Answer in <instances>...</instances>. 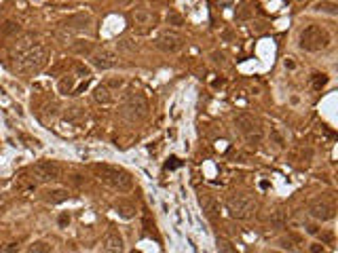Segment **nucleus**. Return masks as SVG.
<instances>
[{"instance_id": "obj_27", "label": "nucleus", "mask_w": 338, "mask_h": 253, "mask_svg": "<svg viewBox=\"0 0 338 253\" xmlns=\"http://www.w3.org/2000/svg\"><path fill=\"white\" fill-rule=\"evenodd\" d=\"M167 23L169 25H175V28H180L184 25V17L180 13H167Z\"/></svg>"}, {"instance_id": "obj_35", "label": "nucleus", "mask_w": 338, "mask_h": 253, "mask_svg": "<svg viewBox=\"0 0 338 253\" xmlns=\"http://www.w3.org/2000/svg\"><path fill=\"white\" fill-rule=\"evenodd\" d=\"M309 251H311V253H324V245H319V243H311Z\"/></svg>"}, {"instance_id": "obj_11", "label": "nucleus", "mask_w": 338, "mask_h": 253, "mask_svg": "<svg viewBox=\"0 0 338 253\" xmlns=\"http://www.w3.org/2000/svg\"><path fill=\"white\" fill-rule=\"evenodd\" d=\"M117 59H119L117 53L110 51V49H102V51L91 53V66L97 68V70H102V72L117 66Z\"/></svg>"}, {"instance_id": "obj_19", "label": "nucleus", "mask_w": 338, "mask_h": 253, "mask_svg": "<svg viewBox=\"0 0 338 253\" xmlns=\"http://www.w3.org/2000/svg\"><path fill=\"white\" fill-rule=\"evenodd\" d=\"M313 8L317 13H326V15H332V17L338 15V4L332 2V0H322V2H317Z\"/></svg>"}, {"instance_id": "obj_5", "label": "nucleus", "mask_w": 338, "mask_h": 253, "mask_svg": "<svg viewBox=\"0 0 338 253\" xmlns=\"http://www.w3.org/2000/svg\"><path fill=\"white\" fill-rule=\"evenodd\" d=\"M226 209L230 213V218L245 220V218H250L252 211L256 209V201H254V196L250 192L239 190V192H233L226 198Z\"/></svg>"}, {"instance_id": "obj_8", "label": "nucleus", "mask_w": 338, "mask_h": 253, "mask_svg": "<svg viewBox=\"0 0 338 253\" xmlns=\"http://www.w3.org/2000/svg\"><path fill=\"white\" fill-rule=\"evenodd\" d=\"M157 49L159 51H163V53H177V51H182V47H184V36L180 34V32H175V30H167V32H163L161 36L157 38Z\"/></svg>"}, {"instance_id": "obj_20", "label": "nucleus", "mask_w": 338, "mask_h": 253, "mask_svg": "<svg viewBox=\"0 0 338 253\" xmlns=\"http://www.w3.org/2000/svg\"><path fill=\"white\" fill-rule=\"evenodd\" d=\"M74 85H76V78H74V76H70V74H66L64 78H59V83H57V91H59V93H64V95H68V93H72V91H74Z\"/></svg>"}, {"instance_id": "obj_30", "label": "nucleus", "mask_w": 338, "mask_h": 253, "mask_svg": "<svg viewBox=\"0 0 338 253\" xmlns=\"http://www.w3.org/2000/svg\"><path fill=\"white\" fill-rule=\"evenodd\" d=\"M57 224H59V228H68L70 226V213H59V218H57Z\"/></svg>"}, {"instance_id": "obj_17", "label": "nucleus", "mask_w": 338, "mask_h": 253, "mask_svg": "<svg viewBox=\"0 0 338 253\" xmlns=\"http://www.w3.org/2000/svg\"><path fill=\"white\" fill-rule=\"evenodd\" d=\"M93 99H95V102L97 104H112V91H110V89L108 87H106V85H97L95 89H93Z\"/></svg>"}, {"instance_id": "obj_29", "label": "nucleus", "mask_w": 338, "mask_h": 253, "mask_svg": "<svg viewBox=\"0 0 338 253\" xmlns=\"http://www.w3.org/2000/svg\"><path fill=\"white\" fill-rule=\"evenodd\" d=\"M0 253H19V243H4L0 245Z\"/></svg>"}, {"instance_id": "obj_6", "label": "nucleus", "mask_w": 338, "mask_h": 253, "mask_svg": "<svg viewBox=\"0 0 338 253\" xmlns=\"http://www.w3.org/2000/svg\"><path fill=\"white\" fill-rule=\"evenodd\" d=\"M61 165L57 160H38L36 165H32L30 167V179H32V184L36 186V184H47V182H55V179L61 177Z\"/></svg>"}, {"instance_id": "obj_34", "label": "nucleus", "mask_w": 338, "mask_h": 253, "mask_svg": "<svg viewBox=\"0 0 338 253\" xmlns=\"http://www.w3.org/2000/svg\"><path fill=\"white\" fill-rule=\"evenodd\" d=\"M119 49H123V51H133V44H131V40H119Z\"/></svg>"}, {"instance_id": "obj_24", "label": "nucleus", "mask_w": 338, "mask_h": 253, "mask_svg": "<svg viewBox=\"0 0 338 253\" xmlns=\"http://www.w3.org/2000/svg\"><path fill=\"white\" fill-rule=\"evenodd\" d=\"M19 32H21V25L15 23V21H6L2 28H0V34L2 36H17Z\"/></svg>"}, {"instance_id": "obj_14", "label": "nucleus", "mask_w": 338, "mask_h": 253, "mask_svg": "<svg viewBox=\"0 0 338 253\" xmlns=\"http://www.w3.org/2000/svg\"><path fill=\"white\" fill-rule=\"evenodd\" d=\"M199 203H201V207H203V211H205L211 220H218V218H220V203H218L213 196L201 194V196H199Z\"/></svg>"}, {"instance_id": "obj_9", "label": "nucleus", "mask_w": 338, "mask_h": 253, "mask_svg": "<svg viewBox=\"0 0 338 253\" xmlns=\"http://www.w3.org/2000/svg\"><path fill=\"white\" fill-rule=\"evenodd\" d=\"M102 251L104 253H125V241L117 228H108L102 237Z\"/></svg>"}, {"instance_id": "obj_25", "label": "nucleus", "mask_w": 338, "mask_h": 253, "mask_svg": "<svg viewBox=\"0 0 338 253\" xmlns=\"http://www.w3.org/2000/svg\"><path fill=\"white\" fill-rule=\"evenodd\" d=\"M271 226H275V228H283V226H286V215H283V211L281 209H275L273 213H271Z\"/></svg>"}, {"instance_id": "obj_37", "label": "nucleus", "mask_w": 338, "mask_h": 253, "mask_svg": "<svg viewBox=\"0 0 338 253\" xmlns=\"http://www.w3.org/2000/svg\"><path fill=\"white\" fill-rule=\"evenodd\" d=\"M213 61H216V63H222V61H224V55H222V53H213Z\"/></svg>"}, {"instance_id": "obj_31", "label": "nucleus", "mask_w": 338, "mask_h": 253, "mask_svg": "<svg viewBox=\"0 0 338 253\" xmlns=\"http://www.w3.org/2000/svg\"><path fill=\"white\" fill-rule=\"evenodd\" d=\"M123 85H125V83H123V78H110L108 83H106V87H108L110 91H112V89H121Z\"/></svg>"}, {"instance_id": "obj_16", "label": "nucleus", "mask_w": 338, "mask_h": 253, "mask_svg": "<svg viewBox=\"0 0 338 253\" xmlns=\"http://www.w3.org/2000/svg\"><path fill=\"white\" fill-rule=\"evenodd\" d=\"M70 198V192L64 188H53L49 190V192H44V201H47L49 205H59V203H66Z\"/></svg>"}, {"instance_id": "obj_33", "label": "nucleus", "mask_w": 338, "mask_h": 253, "mask_svg": "<svg viewBox=\"0 0 338 253\" xmlns=\"http://www.w3.org/2000/svg\"><path fill=\"white\" fill-rule=\"evenodd\" d=\"M19 137H21L23 141H28L30 148H32V146H34V148H40V141H38V139H32V137H28V135H19Z\"/></svg>"}, {"instance_id": "obj_28", "label": "nucleus", "mask_w": 338, "mask_h": 253, "mask_svg": "<svg viewBox=\"0 0 338 253\" xmlns=\"http://www.w3.org/2000/svg\"><path fill=\"white\" fill-rule=\"evenodd\" d=\"M271 139L275 141V146H277V148H283V146H286V139H283V135H281L277 129H271Z\"/></svg>"}, {"instance_id": "obj_12", "label": "nucleus", "mask_w": 338, "mask_h": 253, "mask_svg": "<svg viewBox=\"0 0 338 253\" xmlns=\"http://www.w3.org/2000/svg\"><path fill=\"white\" fill-rule=\"evenodd\" d=\"M91 23H93V19L89 13H76L72 17H68V19L61 23V28L68 30V32H85V30L91 28Z\"/></svg>"}, {"instance_id": "obj_7", "label": "nucleus", "mask_w": 338, "mask_h": 253, "mask_svg": "<svg viewBox=\"0 0 338 253\" xmlns=\"http://www.w3.org/2000/svg\"><path fill=\"white\" fill-rule=\"evenodd\" d=\"M235 125H237V129L245 135V139L250 141L252 146H256V143L262 139V131H260V126H258V121L254 119V116L245 114V112L237 114V116H235Z\"/></svg>"}, {"instance_id": "obj_22", "label": "nucleus", "mask_w": 338, "mask_h": 253, "mask_svg": "<svg viewBox=\"0 0 338 253\" xmlns=\"http://www.w3.org/2000/svg\"><path fill=\"white\" fill-rule=\"evenodd\" d=\"M28 251L30 253H53V245L47 241H34Z\"/></svg>"}, {"instance_id": "obj_3", "label": "nucleus", "mask_w": 338, "mask_h": 253, "mask_svg": "<svg viewBox=\"0 0 338 253\" xmlns=\"http://www.w3.org/2000/svg\"><path fill=\"white\" fill-rule=\"evenodd\" d=\"M148 99L142 91H136V89H131V91L125 93L123 97V104H121V116L129 123H138V121H144L148 116Z\"/></svg>"}, {"instance_id": "obj_26", "label": "nucleus", "mask_w": 338, "mask_h": 253, "mask_svg": "<svg viewBox=\"0 0 338 253\" xmlns=\"http://www.w3.org/2000/svg\"><path fill=\"white\" fill-rule=\"evenodd\" d=\"M150 19H153V15H150L148 11H142V8H136V11H133V21H136V23L146 25Z\"/></svg>"}, {"instance_id": "obj_15", "label": "nucleus", "mask_w": 338, "mask_h": 253, "mask_svg": "<svg viewBox=\"0 0 338 253\" xmlns=\"http://www.w3.org/2000/svg\"><path fill=\"white\" fill-rule=\"evenodd\" d=\"M290 160L292 162H296V165H302V167H309L311 165V160H313V148H298L296 152H292L290 154Z\"/></svg>"}, {"instance_id": "obj_4", "label": "nucleus", "mask_w": 338, "mask_h": 253, "mask_svg": "<svg viewBox=\"0 0 338 253\" xmlns=\"http://www.w3.org/2000/svg\"><path fill=\"white\" fill-rule=\"evenodd\" d=\"M330 42H332V36L330 32H328L324 25H307L305 30L300 32L298 36V44H300V49L302 51H309V53H319V51H324L330 47Z\"/></svg>"}, {"instance_id": "obj_21", "label": "nucleus", "mask_w": 338, "mask_h": 253, "mask_svg": "<svg viewBox=\"0 0 338 253\" xmlns=\"http://www.w3.org/2000/svg\"><path fill=\"white\" fill-rule=\"evenodd\" d=\"M328 74L326 72H313V74H311V87L315 89V91H322V89L328 85Z\"/></svg>"}, {"instance_id": "obj_18", "label": "nucleus", "mask_w": 338, "mask_h": 253, "mask_svg": "<svg viewBox=\"0 0 338 253\" xmlns=\"http://www.w3.org/2000/svg\"><path fill=\"white\" fill-rule=\"evenodd\" d=\"M70 49H72V53H76V55L85 57V55H91L93 53V42L91 40H74Z\"/></svg>"}, {"instance_id": "obj_40", "label": "nucleus", "mask_w": 338, "mask_h": 253, "mask_svg": "<svg viewBox=\"0 0 338 253\" xmlns=\"http://www.w3.org/2000/svg\"><path fill=\"white\" fill-rule=\"evenodd\" d=\"M34 2H38V0H34Z\"/></svg>"}, {"instance_id": "obj_1", "label": "nucleus", "mask_w": 338, "mask_h": 253, "mask_svg": "<svg viewBox=\"0 0 338 253\" xmlns=\"http://www.w3.org/2000/svg\"><path fill=\"white\" fill-rule=\"evenodd\" d=\"M91 169L102 184H106L112 190H117V192H129V190L133 188V177L125 169L114 167V165H104V162L102 165H93Z\"/></svg>"}, {"instance_id": "obj_36", "label": "nucleus", "mask_w": 338, "mask_h": 253, "mask_svg": "<svg viewBox=\"0 0 338 253\" xmlns=\"http://www.w3.org/2000/svg\"><path fill=\"white\" fill-rule=\"evenodd\" d=\"M283 66H286V70H296V61L292 59V57H286V61H283Z\"/></svg>"}, {"instance_id": "obj_10", "label": "nucleus", "mask_w": 338, "mask_h": 253, "mask_svg": "<svg viewBox=\"0 0 338 253\" xmlns=\"http://www.w3.org/2000/svg\"><path fill=\"white\" fill-rule=\"evenodd\" d=\"M309 215L317 222H328L334 218V205L324 201V198H315L309 203Z\"/></svg>"}, {"instance_id": "obj_39", "label": "nucleus", "mask_w": 338, "mask_h": 253, "mask_svg": "<svg viewBox=\"0 0 338 253\" xmlns=\"http://www.w3.org/2000/svg\"><path fill=\"white\" fill-rule=\"evenodd\" d=\"M271 253H281V251H271Z\"/></svg>"}, {"instance_id": "obj_13", "label": "nucleus", "mask_w": 338, "mask_h": 253, "mask_svg": "<svg viewBox=\"0 0 338 253\" xmlns=\"http://www.w3.org/2000/svg\"><path fill=\"white\" fill-rule=\"evenodd\" d=\"M112 207H114V211L119 213V218H123V220H131V218H136V213H138L136 205H133L129 198H117V201L112 203Z\"/></svg>"}, {"instance_id": "obj_38", "label": "nucleus", "mask_w": 338, "mask_h": 253, "mask_svg": "<svg viewBox=\"0 0 338 253\" xmlns=\"http://www.w3.org/2000/svg\"><path fill=\"white\" fill-rule=\"evenodd\" d=\"M117 2H119L121 6H129V4L133 2V0H117Z\"/></svg>"}, {"instance_id": "obj_2", "label": "nucleus", "mask_w": 338, "mask_h": 253, "mask_svg": "<svg viewBox=\"0 0 338 253\" xmlns=\"http://www.w3.org/2000/svg\"><path fill=\"white\" fill-rule=\"evenodd\" d=\"M47 61H49V49L44 44H34V47H28L17 55L15 70L21 72V74H36V72H40L47 66Z\"/></svg>"}, {"instance_id": "obj_32", "label": "nucleus", "mask_w": 338, "mask_h": 253, "mask_svg": "<svg viewBox=\"0 0 338 253\" xmlns=\"http://www.w3.org/2000/svg\"><path fill=\"white\" fill-rule=\"evenodd\" d=\"M76 72H78V76H83V78H89V76H91V70L85 68L83 63H78V66H76Z\"/></svg>"}, {"instance_id": "obj_23", "label": "nucleus", "mask_w": 338, "mask_h": 253, "mask_svg": "<svg viewBox=\"0 0 338 253\" xmlns=\"http://www.w3.org/2000/svg\"><path fill=\"white\" fill-rule=\"evenodd\" d=\"M216 245H218V253H239L237 247H235L228 239H224V237H218V243H216Z\"/></svg>"}]
</instances>
